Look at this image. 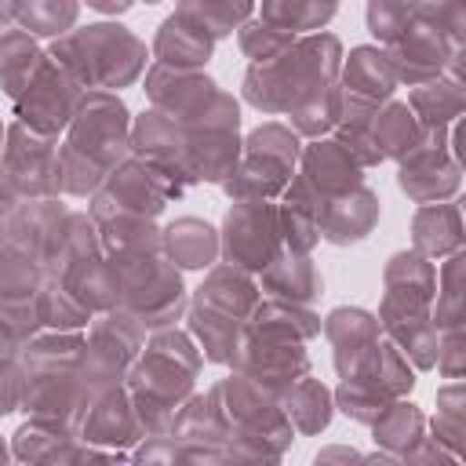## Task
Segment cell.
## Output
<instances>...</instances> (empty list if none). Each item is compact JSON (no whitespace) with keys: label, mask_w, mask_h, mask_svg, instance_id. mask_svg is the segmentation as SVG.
Returning <instances> with one entry per match:
<instances>
[{"label":"cell","mask_w":466,"mask_h":466,"mask_svg":"<svg viewBox=\"0 0 466 466\" xmlns=\"http://www.w3.org/2000/svg\"><path fill=\"white\" fill-rule=\"evenodd\" d=\"M131 153V116L120 95L84 91L58 146V186L69 197H91L106 175Z\"/></svg>","instance_id":"obj_1"},{"label":"cell","mask_w":466,"mask_h":466,"mask_svg":"<svg viewBox=\"0 0 466 466\" xmlns=\"http://www.w3.org/2000/svg\"><path fill=\"white\" fill-rule=\"evenodd\" d=\"M200 364H204V357H200L193 335H186V331L157 328L142 342L135 364L127 368L124 386L131 393V404H135V415H138L146 437L171 430L178 408L193 393Z\"/></svg>","instance_id":"obj_2"},{"label":"cell","mask_w":466,"mask_h":466,"mask_svg":"<svg viewBox=\"0 0 466 466\" xmlns=\"http://www.w3.org/2000/svg\"><path fill=\"white\" fill-rule=\"evenodd\" d=\"M80 331H51L40 328L18 353L22 364V400L18 408L29 419H55L66 426H80L91 393L80 382Z\"/></svg>","instance_id":"obj_3"},{"label":"cell","mask_w":466,"mask_h":466,"mask_svg":"<svg viewBox=\"0 0 466 466\" xmlns=\"http://www.w3.org/2000/svg\"><path fill=\"white\" fill-rule=\"evenodd\" d=\"M342 69V44L331 33H306L295 36L288 51L269 62H251L244 73V98L262 113H291L309 95L339 84Z\"/></svg>","instance_id":"obj_4"},{"label":"cell","mask_w":466,"mask_h":466,"mask_svg":"<svg viewBox=\"0 0 466 466\" xmlns=\"http://www.w3.org/2000/svg\"><path fill=\"white\" fill-rule=\"evenodd\" d=\"M208 397L229 459H280L295 441V426L280 411L277 393L240 371L215 382Z\"/></svg>","instance_id":"obj_5"},{"label":"cell","mask_w":466,"mask_h":466,"mask_svg":"<svg viewBox=\"0 0 466 466\" xmlns=\"http://www.w3.org/2000/svg\"><path fill=\"white\" fill-rule=\"evenodd\" d=\"M51 58L87 91H116L142 76L146 44L120 22H95L55 36Z\"/></svg>","instance_id":"obj_6"},{"label":"cell","mask_w":466,"mask_h":466,"mask_svg":"<svg viewBox=\"0 0 466 466\" xmlns=\"http://www.w3.org/2000/svg\"><path fill=\"white\" fill-rule=\"evenodd\" d=\"M116 306L127 309L146 331L171 328L186 313V288L178 266L164 251L106 255Z\"/></svg>","instance_id":"obj_7"},{"label":"cell","mask_w":466,"mask_h":466,"mask_svg":"<svg viewBox=\"0 0 466 466\" xmlns=\"http://www.w3.org/2000/svg\"><path fill=\"white\" fill-rule=\"evenodd\" d=\"M302 142L291 124H262L240 142L237 167L222 178L229 200H273L295 175Z\"/></svg>","instance_id":"obj_8"},{"label":"cell","mask_w":466,"mask_h":466,"mask_svg":"<svg viewBox=\"0 0 466 466\" xmlns=\"http://www.w3.org/2000/svg\"><path fill=\"white\" fill-rule=\"evenodd\" d=\"M142 342H146V328L120 306L91 317V331L84 335L80 364H76L87 393L95 397L109 386H124L127 368L135 364Z\"/></svg>","instance_id":"obj_9"},{"label":"cell","mask_w":466,"mask_h":466,"mask_svg":"<svg viewBox=\"0 0 466 466\" xmlns=\"http://www.w3.org/2000/svg\"><path fill=\"white\" fill-rule=\"evenodd\" d=\"M186 186L175 182L167 171L138 160V157H124L106 182L91 193V218H106V215H146L157 218L171 197H178Z\"/></svg>","instance_id":"obj_10"},{"label":"cell","mask_w":466,"mask_h":466,"mask_svg":"<svg viewBox=\"0 0 466 466\" xmlns=\"http://www.w3.org/2000/svg\"><path fill=\"white\" fill-rule=\"evenodd\" d=\"M393 73H397V84H426L433 76H441L444 69L448 73H459V55H462V36L459 33H444L422 18H408L404 33L382 47Z\"/></svg>","instance_id":"obj_11"},{"label":"cell","mask_w":466,"mask_h":466,"mask_svg":"<svg viewBox=\"0 0 466 466\" xmlns=\"http://www.w3.org/2000/svg\"><path fill=\"white\" fill-rule=\"evenodd\" d=\"M284 237H280V215L277 204L269 200H233V208L226 211L222 233H218V251L226 255V262L258 273L277 251H280Z\"/></svg>","instance_id":"obj_12"},{"label":"cell","mask_w":466,"mask_h":466,"mask_svg":"<svg viewBox=\"0 0 466 466\" xmlns=\"http://www.w3.org/2000/svg\"><path fill=\"white\" fill-rule=\"evenodd\" d=\"M84 91L87 87H80L51 55H44V62L36 66V73L29 76V84L15 98V120L40 131V135L58 138V131L69 127Z\"/></svg>","instance_id":"obj_13"},{"label":"cell","mask_w":466,"mask_h":466,"mask_svg":"<svg viewBox=\"0 0 466 466\" xmlns=\"http://www.w3.org/2000/svg\"><path fill=\"white\" fill-rule=\"evenodd\" d=\"M0 171L7 182L18 189L22 200L29 197H58V138L40 135L25 124H7L4 135V153H0Z\"/></svg>","instance_id":"obj_14"},{"label":"cell","mask_w":466,"mask_h":466,"mask_svg":"<svg viewBox=\"0 0 466 466\" xmlns=\"http://www.w3.org/2000/svg\"><path fill=\"white\" fill-rule=\"evenodd\" d=\"M444 138H448V127H426L415 149L400 157L397 182L415 204H433L459 189V171H462L459 149L448 146Z\"/></svg>","instance_id":"obj_15"},{"label":"cell","mask_w":466,"mask_h":466,"mask_svg":"<svg viewBox=\"0 0 466 466\" xmlns=\"http://www.w3.org/2000/svg\"><path fill=\"white\" fill-rule=\"evenodd\" d=\"M69 211L58 197H29L4 218V240L44 266V277L66 240Z\"/></svg>","instance_id":"obj_16"},{"label":"cell","mask_w":466,"mask_h":466,"mask_svg":"<svg viewBox=\"0 0 466 466\" xmlns=\"http://www.w3.org/2000/svg\"><path fill=\"white\" fill-rule=\"evenodd\" d=\"M229 368L248 375V379H255L258 386L280 393L288 382H295L299 375L309 371V353H306V342L251 335V331L240 328V342L233 350Z\"/></svg>","instance_id":"obj_17"},{"label":"cell","mask_w":466,"mask_h":466,"mask_svg":"<svg viewBox=\"0 0 466 466\" xmlns=\"http://www.w3.org/2000/svg\"><path fill=\"white\" fill-rule=\"evenodd\" d=\"M11 455L22 462H84V459H127V451H109L87 444L73 426L55 419H29L11 437Z\"/></svg>","instance_id":"obj_18"},{"label":"cell","mask_w":466,"mask_h":466,"mask_svg":"<svg viewBox=\"0 0 466 466\" xmlns=\"http://www.w3.org/2000/svg\"><path fill=\"white\" fill-rule=\"evenodd\" d=\"M142 91H146L153 109L175 116L178 124H189L211 106L218 84L211 76H204L200 69H175V66L153 62L146 69V87Z\"/></svg>","instance_id":"obj_19"},{"label":"cell","mask_w":466,"mask_h":466,"mask_svg":"<svg viewBox=\"0 0 466 466\" xmlns=\"http://www.w3.org/2000/svg\"><path fill=\"white\" fill-rule=\"evenodd\" d=\"M76 433L87 444H98V448H109V451H127L131 444H138L146 433H142V422L135 415L127 386H109V390L95 393L80 426H76Z\"/></svg>","instance_id":"obj_20"},{"label":"cell","mask_w":466,"mask_h":466,"mask_svg":"<svg viewBox=\"0 0 466 466\" xmlns=\"http://www.w3.org/2000/svg\"><path fill=\"white\" fill-rule=\"evenodd\" d=\"M131 153L160 171H167L175 182L193 186L189 171H186V124H178L175 116L160 113V109H146L142 116H135L131 124Z\"/></svg>","instance_id":"obj_21"},{"label":"cell","mask_w":466,"mask_h":466,"mask_svg":"<svg viewBox=\"0 0 466 466\" xmlns=\"http://www.w3.org/2000/svg\"><path fill=\"white\" fill-rule=\"evenodd\" d=\"M379 222V197L368 186H353L346 193L324 197L320 200V215H317V233L328 244H357L364 240Z\"/></svg>","instance_id":"obj_22"},{"label":"cell","mask_w":466,"mask_h":466,"mask_svg":"<svg viewBox=\"0 0 466 466\" xmlns=\"http://www.w3.org/2000/svg\"><path fill=\"white\" fill-rule=\"evenodd\" d=\"M299 164H302L299 175L320 197H335V193H346L353 186H364V167L350 157V149L339 138H313L309 146H302Z\"/></svg>","instance_id":"obj_23"},{"label":"cell","mask_w":466,"mask_h":466,"mask_svg":"<svg viewBox=\"0 0 466 466\" xmlns=\"http://www.w3.org/2000/svg\"><path fill=\"white\" fill-rule=\"evenodd\" d=\"M258 284H262V291H269L273 299L299 302V306L313 302V299L320 295V288H324L320 269L313 266L309 251H295V248H284V244H280V251L258 269Z\"/></svg>","instance_id":"obj_24"},{"label":"cell","mask_w":466,"mask_h":466,"mask_svg":"<svg viewBox=\"0 0 466 466\" xmlns=\"http://www.w3.org/2000/svg\"><path fill=\"white\" fill-rule=\"evenodd\" d=\"M320 331H324V339H328L331 350H335V371H339V379L350 375V371L357 368V360L364 357V350L382 335L379 317L368 313V309H357V306H339V309H331V313L324 317Z\"/></svg>","instance_id":"obj_25"},{"label":"cell","mask_w":466,"mask_h":466,"mask_svg":"<svg viewBox=\"0 0 466 466\" xmlns=\"http://www.w3.org/2000/svg\"><path fill=\"white\" fill-rule=\"evenodd\" d=\"M339 76H342L339 91L357 98V102H368V106L390 102V95L397 87V73H393L386 51L382 47H368V44L350 51V58L342 62Z\"/></svg>","instance_id":"obj_26"},{"label":"cell","mask_w":466,"mask_h":466,"mask_svg":"<svg viewBox=\"0 0 466 466\" xmlns=\"http://www.w3.org/2000/svg\"><path fill=\"white\" fill-rule=\"evenodd\" d=\"M193 299L211 306V309H222L229 317L248 320V313L255 309V302L262 295H258V284L251 280L248 269H240L233 262H222V266H208V277H204V284L197 288Z\"/></svg>","instance_id":"obj_27"},{"label":"cell","mask_w":466,"mask_h":466,"mask_svg":"<svg viewBox=\"0 0 466 466\" xmlns=\"http://www.w3.org/2000/svg\"><path fill=\"white\" fill-rule=\"evenodd\" d=\"M244 331L251 335H269V339H295V342H309L313 335H320V317L299 302H284V299H258L255 309L244 320Z\"/></svg>","instance_id":"obj_28"},{"label":"cell","mask_w":466,"mask_h":466,"mask_svg":"<svg viewBox=\"0 0 466 466\" xmlns=\"http://www.w3.org/2000/svg\"><path fill=\"white\" fill-rule=\"evenodd\" d=\"M411 240L415 251L426 258H441L462 248V211L459 204H419L415 222H411Z\"/></svg>","instance_id":"obj_29"},{"label":"cell","mask_w":466,"mask_h":466,"mask_svg":"<svg viewBox=\"0 0 466 466\" xmlns=\"http://www.w3.org/2000/svg\"><path fill=\"white\" fill-rule=\"evenodd\" d=\"M164 233V255L178 269H208L218 258V229L204 218H175Z\"/></svg>","instance_id":"obj_30"},{"label":"cell","mask_w":466,"mask_h":466,"mask_svg":"<svg viewBox=\"0 0 466 466\" xmlns=\"http://www.w3.org/2000/svg\"><path fill=\"white\" fill-rule=\"evenodd\" d=\"M277 400H280V411L288 415V422L295 426V433H320L331 422L335 400H331L328 386L320 379H313L309 371L299 375L295 382H288L277 393Z\"/></svg>","instance_id":"obj_31"},{"label":"cell","mask_w":466,"mask_h":466,"mask_svg":"<svg viewBox=\"0 0 466 466\" xmlns=\"http://www.w3.org/2000/svg\"><path fill=\"white\" fill-rule=\"evenodd\" d=\"M211 51H215V40L204 36L197 25H189L178 15L164 18V25L153 40V62L175 66V69H200L211 58Z\"/></svg>","instance_id":"obj_32"},{"label":"cell","mask_w":466,"mask_h":466,"mask_svg":"<svg viewBox=\"0 0 466 466\" xmlns=\"http://www.w3.org/2000/svg\"><path fill=\"white\" fill-rule=\"evenodd\" d=\"M240 328L244 320L240 317H229L222 309H211L204 302H189V335L197 339V350L204 360L211 364H229L233 360V350L240 342Z\"/></svg>","instance_id":"obj_33"},{"label":"cell","mask_w":466,"mask_h":466,"mask_svg":"<svg viewBox=\"0 0 466 466\" xmlns=\"http://www.w3.org/2000/svg\"><path fill=\"white\" fill-rule=\"evenodd\" d=\"M422 426H426V419H422V411H419L411 400H404V397L390 400V404L375 415V422H371L375 444L386 448L382 459H404V462H408V455H411V451L419 448V441L426 437Z\"/></svg>","instance_id":"obj_34"},{"label":"cell","mask_w":466,"mask_h":466,"mask_svg":"<svg viewBox=\"0 0 466 466\" xmlns=\"http://www.w3.org/2000/svg\"><path fill=\"white\" fill-rule=\"evenodd\" d=\"M411 113L419 116L422 127H448L451 120H459L462 113V80L459 73H441L426 84H415V91L408 95Z\"/></svg>","instance_id":"obj_35"},{"label":"cell","mask_w":466,"mask_h":466,"mask_svg":"<svg viewBox=\"0 0 466 466\" xmlns=\"http://www.w3.org/2000/svg\"><path fill=\"white\" fill-rule=\"evenodd\" d=\"M98 222V240L106 255H138V251H164V233L146 215H106Z\"/></svg>","instance_id":"obj_36"},{"label":"cell","mask_w":466,"mask_h":466,"mask_svg":"<svg viewBox=\"0 0 466 466\" xmlns=\"http://www.w3.org/2000/svg\"><path fill=\"white\" fill-rule=\"evenodd\" d=\"M422 124H419V116L411 113V106L408 102H386L375 116H371V124H368V135H371V142L379 146V153L382 157H393V160H400L404 153H411L415 149V142L422 138Z\"/></svg>","instance_id":"obj_37"},{"label":"cell","mask_w":466,"mask_h":466,"mask_svg":"<svg viewBox=\"0 0 466 466\" xmlns=\"http://www.w3.org/2000/svg\"><path fill=\"white\" fill-rule=\"evenodd\" d=\"M251 7H255V0H178L175 15L186 18L189 25H197L204 36L222 40V36H233L248 22Z\"/></svg>","instance_id":"obj_38"},{"label":"cell","mask_w":466,"mask_h":466,"mask_svg":"<svg viewBox=\"0 0 466 466\" xmlns=\"http://www.w3.org/2000/svg\"><path fill=\"white\" fill-rule=\"evenodd\" d=\"M44 62V51L36 47L33 33L25 29H0V87L18 98L36 66Z\"/></svg>","instance_id":"obj_39"},{"label":"cell","mask_w":466,"mask_h":466,"mask_svg":"<svg viewBox=\"0 0 466 466\" xmlns=\"http://www.w3.org/2000/svg\"><path fill=\"white\" fill-rule=\"evenodd\" d=\"M36 313H40V328H51V331H80L95 317L58 277H44L40 280V288H36Z\"/></svg>","instance_id":"obj_40"},{"label":"cell","mask_w":466,"mask_h":466,"mask_svg":"<svg viewBox=\"0 0 466 466\" xmlns=\"http://www.w3.org/2000/svg\"><path fill=\"white\" fill-rule=\"evenodd\" d=\"M437 291V269L426 255L419 251H397L386 262V295H404V299H422L433 302Z\"/></svg>","instance_id":"obj_41"},{"label":"cell","mask_w":466,"mask_h":466,"mask_svg":"<svg viewBox=\"0 0 466 466\" xmlns=\"http://www.w3.org/2000/svg\"><path fill=\"white\" fill-rule=\"evenodd\" d=\"M335 7L339 0H262V18L299 36V33L324 29Z\"/></svg>","instance_id":"obj_42"},{"label":"cell","mask_w":466,"mask_h":466,"mask_svg":"<svg viewBox=\"0 0 466 466\" xmlns=\"http://www.w3.org/2000/svg\"><path fill=\"white\" fill-rule=\"evenodd\" d=\"M80 0H18L15 22L33 36H62L73 29Z\"/></svg>","instance_id":"obj_43"},{"label":"cell","mask_w":466,"mask_h":466,"mask_svg":"<svg viewBox=\"0 0 466 466\" xmlns=\"http://www.w3.org/2000/svg\"><path fill=\"white\" fill-rule=\"evenodd\" d=\"M462 386H459V379H451V386H444L441 393H437V415H433V441L444 448V451H451V459H462V437H466V415H462Z\"/></svg>","instance_id":"obj_44"},{"label":"cell","mask_w":466,"mask_h":466,"mask_svg":"<svg viewBox=\"0 0 466 466\" xmlns=\"http://www.w3.org/2000/svg\"><path fill=\"white\" fill-rule=\"evenodd\" d=\"M291 127L299 135H309V138H324L335 124H339V84L309 95L306 102H299L291 113Z\"/></svg>","instance_id":"obj_45"},{"label":"cell","mask_w":466,"mask_h":466,"mask_svg":"<svg viewBox=\"0 0 466 466\" xmlns=\"http://www.w3.org/2000/svg\"><path fill=\"white\" fill-rule=\"evenodd\" d=\"M44 280V266L33 262L15 244L0 240V295H36Z\"/></svg>","instance_id":"obj_46"},{"label":"cell","mask_w":466,"mask_h":466,"mask_svg":"<svg viewBox=\"0 0 466 466\" xmlns=\"http://www.w3.org/2000/svg\"><path fill=\"white\" fill-rule=\"evenodd\" d=\"M237 36H240V51L251 62H269V58H277L280 51H288L295 44V33H288V29L266 22V18H248L237 29Z\"/></svg>","instance_id":"obj_47"},{"label":"cell","mask_w":466,"mask_h":466,"mask_svg":"<svg viewBox=\"0 0 466 466\" xmlns=\"http://www.w3.org/2000/svg\"><path fill=\"white\" fill-rule=\"evenodd\" d=\"M408 18H411L408 0H368V29L382 47L393 44L404 33Z\"/></svg>","instance_id":"obj_48"},{"label":"cell","mask_w":466,"mask_h":466,"mask_svg":"<svg viewBox=\"0 0 466 466\" xmlns=\"http://www.w3.org/2000/svg\"><path fill=\"white\" fill-rule=\"evenodd\" d=\"M22 400V364L18 357H0V415L18 411Z\"/></svg>","instance_id":"obj_49"},{"label":"cell","mask_w":466,"mask_h":466,"mask_svg":"<svg viewBox=\"0 0 466 466\" xmlns=\"http://www.w3.org/2000/svg\"><path fill=\"white\" fill-rule=\"evenodd\" d=\"M131 4H135V0H87V7H95V11H102V15H124Z\"/></svg>","instance_id":"obj_50"},{"label":"cell","mask_w":466,"mask_h":466,"mask_svg":"<svg viewBox=\"0 0 466 466\" xmlns=\"http://www.w3.org/2000/svg\"><path fill=\"white\" fill-rule=\"evenodd\" d=\"M331 459H360V451H353V448H328V451H317V462H331Z\"/></svg>","instance_id":"obj_51"},{"label":"cell","mask_w":466,"mask_h":466,"mask_svg":"<svg viewBox=\"0 0 466 466\" xmlns=\"http://www.w3.org/2000/svg\"><path fill=\"white\" fill-rule=\"evenodd\" d=\"M18 15V0H0V29H7Z\"/></svg>","instance_id":"obj_52"},{"label":"cell","mask_w":466,"mask_h":466,"mask_svg":"<svg viewBox=\"0 0 466 466\" xmlns=\"http://www.w3.org/2000/svg\"><path fill=\"white\" fill-rule=\"evenodd\" d=\"M4 135H7V127L0 124V153H4Z\"/></svg>","instance_id":"obj_53"},{"label":"cell","mask_w":466,"mask_h":466,"mask_svg":"<svg viewBox=\"0 0 466 466\" xmlns=\"http://www.w3.org/2000/svg\"><path fill=\"white\" fill-rule=\"evenodd\" d=\"M4 459H7V448H4V441H0V462H4Z\"/></svg>","instance_id":"obj_54"},{"label":"cell","mask_w":466,"mask_h":466,"mask_svg":"<svg viewBox=\"0 0 466 466\" xmlns=\"http://www.w3.org/2000/svg\"><path fill=\"white\" fill-rule=\"evenodd\" d=\"M0 240H4V218H0Z\"/></svg>","instance_id":"obj_55"},{"label":"cell","mask_w":466,"mask_h":466,"mask_svg":"<svg viewBox=\"0 0 466 466\" xmlns=\"http://www.w3.org/2000/svg\"><path fill=\"white\" fill-rule=\"evenodd\" d=\"M146 4H157V0H146Z\"/></svg>","instance_id":"obj_56"}]
</instances>
